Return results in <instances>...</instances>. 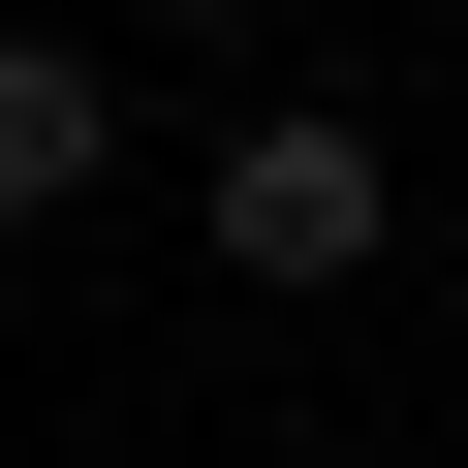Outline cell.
I'll use <instances>...</instances> for the list:
<instances>
[{
  "label": "cell",
  "instance_id": "obj_2",
  "mask_svg": "<svg viewBox=\"0 0 468 468\" xmlns=\"http://www.w3.org/2000/svg\"><path fill=\"white\" fill-rule=\"evenodd\" d=\"M94 187H125V63H94V32H0V250L94 218Z\"/></svg>",
  "mask_w": 468,
  "mask_h": 468
},
{
  "label": "cell",
  "instance_id": "obj_4",
  "mask_svg": "<svg viewBox=\"0 0 468 468\" xmlns=\"http://www.w3.org/2000/svg\"><path fill=\"white\" fill-rule=\"evenodd\" d=\"M0 32H32V0H0Z\"/></svg>",
  "mask_w": 468,
  "mask_h": 468
},
{
  "label": "cell",
  "instance_id": "obj_3",
  "mask_svg": "<svg viewBox=\"0 0 468 468\" xmlns=\"http://www.w3.org/2000/svg\"><path fill=\"white\" fill-rule=\"evenodd\" d=\"M156 32H187V63H218V32H282V0H156Z\"/></svg>",
  "mask_w": 468,
  "mask_h": 468
},
{
  "label": "cell",
  "instance_id": "obj_1",
  "mask_svg": "<svg viewBox=\"0 0 468 468\" xmlns=\"http://www.w3.org/2000/svg\"><path fill=\"white\" fill-rule=\"evenodd\" d=\"M187 218H218V282H250V313H344V282L406 250V156H375L344 94H218V156H187Z\"/></svg>",
  "mask_w": 468,
  "mask_h": 468
},
{
  "label": "cell",
  "instance_id": "obj_5",
  "mask_svg": "<svg viewBox=\"0 0 468 468\" xmlns=\"http://www.w3.org/2000/svg\"><path fill=\"white\" fill-rule=\"evenodd\" d=\"M437 468H468V437H437Z\"/></svg>",
  "mask_w": 468,
  "mask_h": 468
}]
</instances>
